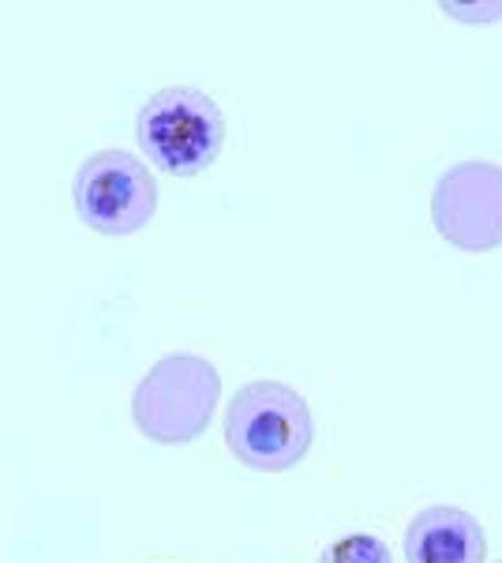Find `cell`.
I'll list each match as a JSON object with an SVG mask.
<instances>
[{
	"mask_svg": "<svg viewBox=\"0 0 502 563\" xmlns=\"http://www.w3.org/2000/svg\"><path fill=\"white\" fill-rule=\"evenodd\" d=\"M319 563H394V552L387 549L382 538L349 533V538H337L334 544H326Z\"/></svg>",
	"mask_w": 502,
	"mask_h": 563,
	"instance_id": "cell-7",
	"label": "cell"
},
{
	"mask_svg": "<svg viewBox=\"0 0 502 563\" xmlns=\"http://www.w3.org/2000/svg\"><path fill=\"white\" fill-rule=\"evenodd\" d=\"M483 526L461 507H424L405 530V563H483Z\"/></svg>",
	"mask_w": 502,
	"mask_h": 563,
	"instance_id": "cell-6",
	"label": "cell"
},
{
	"mask_svg": "<svg viewBox=\"0 0 502 563\" xmlns=\"http://www.w3.org/2000/svg\"><path fill=\"white\" fill-rule=\"evenodd\" d=\"M71 203L87 230L102 238H132L158 211L154 174L127 151H98L79 166Z\"/></svg>",
	"mask_w": 502,
	"mask_h": 563,
	"instance_id": "cell-4",
	"label": "cell"
},
{
	"mask_svg": "<svg viewBox=\"0 0 502 563\" xmlns=\"http://www.w3.org/2000/svg\"><path fill=\"white\" fill-rule=\"evenodd\" d=\"M446 12L458 15V20H465V23H491L502 15V4H461V8L446 4Z\"/></svg>",
	"mask_w": 502,
	"mask_h": 563,
	"instance_id": "cell-8",
	"label": "cell"
},
{
	"mask_svg": "<svg viewBox=\"0 0 502 563\" xmlns=\"http://www.w3.org/2000/svg\"><path fill=\"white\" fill-rule=\"evenodd\" d=\"M222 376L199 353H169L140 379L132 395L135 429L161 448L199 440L217 413Z\"/></svg>",
	"mask_w": 502,
	"mask_h": 563,
	"instance_id": "cell-2",
	"label": "cell"
},
{
	"mask_svg": "<svg viewBox=\"0 0 502 563\" xmlns=\"http://www.w3.org/2000/svg\"><path fill=\"white\" fill-rule=\"evenodd\" d=\"M135 140L161 174L199 177L225 147V113L199 87H161L140 109Z\"/></svg>",
	"mask_w": 502,
	"mask_h": 563,
	"instance_id": "cell-3",
	"label": "cell"
},
{
	"mask_svg": "<svg viewBox=\"0 0 502 563\" xmlns=\"http://www.w3.org/2000/svg\"><path fill=\"white\" fill-rule=\"evenodd\" d=\"M315 421L304 395L278 379H255L225 410V443L233 459L259 474H286L312 451Z\"/></svg>",
	"mask_w": 502,
	"mask_h": 563,
	"instance_id": "cell-1",
	"label": "cell"
},
{
	"mask_svg": "<svg viewBox=\"0 0 502 563\" xmlns=\"http://www.w3.org/2000/svg\"><path fill=\"white\" fill-rule=\"evenodd\" d=\"M435 233L461 252H491L502 244V166L458 162L432 188Z\"/></svg>",
	"mask_w": 502,
	"mask_h": 563,
	"instance_id": "cell-5",
	"label": "cell"
},
{
	"mask_svg": "<svg viewBox=\"0 0 502 563\" xmlns=\"http://www.w3.org/2000/svg\"><path fill=\"white\" fill-rule=\"evenodd\" d=\"M495 563H502V560H495Z\"/></svg>",
	"mask_w": 502,
	"mask_h": 563,
	"instance_id": "cell-9",
	"label": "cell"
}]
</instances>
